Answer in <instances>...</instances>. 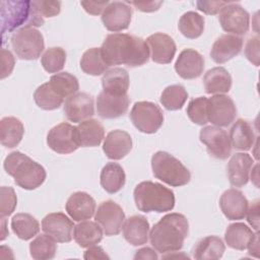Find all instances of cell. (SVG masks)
Segmentation results:
<instances>
[{
  "mask_svg": "<svg viewBox=\"0 0 260 260\" xmlns=\"http://www.w3.org/2000/svg\"><path fill=\"white\" fill-rule=\"evenodd\" d=\"M94 219L106 236H116L121 232L125 213L119 204L112 200H107L99 205Z\"/></svg>",
  "mask_w": 260,
  "mask_h": 260,
  "instance_id": "30bf717a",
  "label": "cell"
},
{
  "mask_svg": "<svg viewBox=\"0 0 260 260\" xmlns=\"http://www.w3.org/2000/svg\"><path fill=\"white\" fill-rule=\"evenodd\" d=\"M11 229L19 239L27 241L40 232V223L29 213H16L11 219Z\"/></svg>",
  "mask_w": 260,
  "mask_h": 260,
  "instance_id": "e575fe53",
  "label": "cell"
},
{
  "mask_svg": "<svg viewBox=\"0 0 260 260\" xmlns=\"http://www.w3.org/2000/svg\"><path fill=\"white\" fill-rule=\"evenodd\" d=\"M17 204L16 194L12 187L2 186L0 189V215L1 217L10 215Z\"/></svg>",
  "mask_w": 260,
  "mask_h": 260,
  "instance_id": "ee69618b",
  "label": "cell"
},
{
  "mask_svg": "<svg viewBox=\"0 0 260 260\" xmlns=\"http://www.w3.org/2000/svg\"><path fill=\"white\" fill-rule=\"evenodd\" d=\"M44 18L31 7L30 1H1V32L15 28L41 26Z\"/></svg>",
  "mask_w": 260,
  "mask_h": 260,
  "instance_id": "5b68a950",
  "label": "cell"
},
{
  "mask_svg": "<svg viewBox=\"0 0 260 260\" xmlns=\"http://www.w3.org/2000/svg\"><path fill=\"white\" fill-rule=\"evenodd\" d=\"M189 234V223L185 215L177 212L162 216L151 229V246L159 253H172L182 249Z\"/></svg>",
  "mask_w": 260,
  "mask_h": 260,
  "instance_id": "7a4b0ae2",
  "label": "cell"
},
{
  "mask_svg": "<svg viewBox=\"0 0 260 260\" xmlns=\"http://www.w3.org/2000/svg\"><path fill=\"white\" fill-rule=\"evenodd\" d=\"M11 46L16 56L23 60L38 59L45 49L43 35L35 27H21L11 37Z\"/></svg>",
  "mask_w": 260,
  "mask_h": 260,
  "instance_id": "52a82bcc",
  "label": "cell"
},
{
  "mask_svg": "<svg viewBox=\"0 0 260 260\" xmlns=\"http://www.w3.org/2000/svg\"><path fill=\"white\" fill-rule=\"evenodd\" d=\"M103 233L98 222L83 220L74 226L73 238L81 248H89L102 241Z\"/></svg>",
  "mask_w": 260,
  "mask_h": 260,
  "instance_id": "4dcf8cb0",
  "label": "cell"
},
{
  "mask_svg": "<svg viewBox=\"0 0 260 260\" xmlns=\"http://www.w3.org/2000/svg\"><path fill=\"white\" fill-rule=\"evenodd\" d=\"M126 181L123 168L117 162H108L101 172V186L110 194L120 191Z\"/></svg>",
  "mask_w": 260,
  "mask_h": 260,
  "instance_id": "d6a6232c",
  "label": "cell"
},
{
  "mask_svg": "<svg viewBox=\"0 0 260 260\" xmlns=\"http://www.w3.org/2000/svg\"><path fill=\"white\" fill-rule=\"evenodd\" d=\"M243 47V39L235 35H222L212 45L210 57L217 64L225 63L240 54Z\"/></svg>",
  "mask_w": 260,
  "mask_h": 260,
  "instance_id": "7402d4cb",
  "label": "cell"
},
{
  "mask_svg": "<svg viewBox=\"0 0 260 260\" xmlns=\"http://www.w3.org/2000/svg\"><path fill=\"white\" fill-rule=\"evenodd\" d=\"M237 108L234 101L225 94H216L208 99V122L217 127H226L234 122Z\"/></svg>",
  "mask_w": 260,
  "mask_h": 260,
  "instance_id": "4fadbf2b",
  "label": "cell"
},
{
  "mask_svg": "<svg viewBox=\"0 0 260 260\" xmlns=\"http://www.w3.org/2000/svg\"><path fill=\"white\" fill-rule=\"evenodd\" d=\"M247 220L251 224V226L258 232L259 230V201L256 200L251 204L250 207H248L247 213Z\"/></svg>",
  "mask_w": 260,
  "mask_h": 260,
  "instance_id": "f907efd6",
  "label": "cell"
},
{
  "mask_svg": "<svg viewBox=\"0 0 260 260\" xmlns=\"http://www.w3.org/2000/svg\"><path fill=\"white\" fill-rule=\"evenodd\" d=\"M1 241H3L8 236V231H6V219L1 217Z\"/></svg>",
  "mask_w": 260,
  "mask_h": 260,
  "instance_id": "9f6ffc18",
  "label": "cell"
},
{
  "mask_svg": "<svg viewBox=\"0 0 260 260\" xmlns=\"http://www.w3.org/2000/svg\"><path fill=\"white\" fill-rule=\"evenodd\" d=\"M225 246L222 240L216 236H208L201 239L193 250V257L198 260H216L222 257Z\"/></svg>",
  "mask_w": 260,
  "mask_h": 260,
  "instance_id": "1f68e13d",
  "label": "cell"
},
{
  "mask_svg": "<svg viewBox=\"0 0 260 260\" xmlns=\"http://www.w3.org/2000/svg\"><path fill=\"white\" fill-rule=\"evenodd\" d=\"M204 69V59L202 55L194 49L183 50L176 63L175 70L184 79H194L199 77Z\"/></svg>",
  "mask_w": 260,
  "mask_h": 260,
  "instance_id": "d6986e66",
  "label": "cell"
},
{
  "mask_svg": "<svg viewBox=\"0 0 260 260\" xmlns=\"http://www.w3.org/2000/svg\"><path fill=\"white\" fill-rule=\"evenodd\" d=\"M187 115L194 124L205 125L208 122V99L199 96L191 100L187 107Z\"/></svg>",
  "mask_w": 260,
  "mask_h": 260,
  "instance_id": "7bdbcfd3",
  "label": "cell"
},
{
  "mask_svg": "<svg viewBox=\"0 0 260 260\" xmlns=\"http://www.w3.org/2000/svg\"><path fill=\"white\" fill-rule=\"evenodd\" d=\"M110 2L103 1V2H96V1H81L80 4L83 7V9L92 15H99L100 13L104 12L105 8L108 6Z\"/></svg>",
  "mask_w": 260,
  "mask_h": 260,
  "instance_id": "681fc988",
  "label": "cell"
},
{
  "mask_svg": "<svg viewBox=\"0 0 260 260\" xmlns=\"http://www.w3.org/2000/svg\"><path fill=\"white\" fill-rule=\"evenodd\" d=\"M84 259H109V256L106 254L104 249L99 246H91L88 250L84 252Z\"/></svg>",
  "mask_w": 260,
  "mask_h": 260,
  "instance_id": "f5cc1de1",
  "label": "cell"
},
{
  "mask_svg": "<svg viewBox=\"0 0 260 260\" xmlns=\"http://www.w3.org/2000/svg\"><path fill=\"white\" fill-rule=\"evenodd\" d=\"M127 3L134 5L138 10L143 12L156 11L162 5V1H131Z\"/></svg>",
  "mask_w": 260,
  "mask_h": 260,
  "instance_id": "816d5d0a",
  "label": "cell"
},
{
  "mask_svg": "<svg viewBox=\"0 0 260 260\" xmlns=\"http://www.w3.org/2000/svg\"><path fill=\"white\" fill-rule=\"evenodd\" d=\"M132 17V8L127 2H110L102 13V21L110 31H121L128 28Z\"/></svg>",
  "mask_w": 260,
  "mask_h": 260,
  "instance_id": "9a60e30c",
  "label": "cell"
},
{
  "mask_svg": "<svg viewBox=\"0 0 260 260\" xmlns=\"http://www.w3.org/2000/svg\"><path fill=\"white\" fill-rule=\"evenodd\" d=\"M146 44L149 48L150 57L155 63L169 64L175 57L176 44L169 35L155 32L147 38Z\"/></svg>",
  "mask_w": 260,
  "mask_h": 260,
  "instance_id": "e0dca14e",
  "label": "cell"
},
{
  "mask_svg": "<svg viewBox=\"0 0 260 260\" xmlns=\"http://www.w3.org/2000/svg\"><path fill=\"white\" fill-rule=\"evenodd\" d=\"M76 128L80 146L93 147L102 143L105 136V129L98 120L88 119L82 121Z\"/></svg>",
  "mask_w": 260,
  "mask_h": 260,
  "instance_id": "4316f807",
  "label": "cell"
},
{
  "mask_svg": "<svg viewBox=\"0 0 260 260\" xmlns=\"http://www.w3.org/2000/svg\"><path fill=\"white\" fill-rule=\"evenodd\" d=\"M188 99V92L181 84L167 86L160 94V104L169 111L181 110Z\"/></svg>",
  "mask_w": 260,
  "mask_h": 260,
  "instance_id": "60d3db41",
  "label": "cell"
},
{
  "mask_svg": "<svg viewBox=\"0 0 260 260\" xmlns=\"http://www.w3.org/2000/svg\"><path fill=\"white\" fill-rule=\"evenodd\" d=\"M154 177L169 186L180 187L189 183V170L175 156L166 151H156L151 157Z\"/></svg>",
  "mask_w": 260,
  "mask_h": 260,
  "instance_id": "8992f818",
  "label": "cell"
},
{
  "mask_svg": "<svg viewBox=\"0 0 260 260\" xmlns=\"http://www.w3.org/2000/svg\"><path fill=\"white\" fill-rule=\"evenodd\" d=\"M249 250V254L253 255L255 257H258V251H259V238H258V234L255 236V238L251 241V243L249 244L248 248Z\"/></svg>",
  "mask_w": 260,
  "mask_h": 260,
  "instance_id": "11a10c76",
  "label": "cell"
},
{
  "mask_svg": "<svg viewBox=\"0 0 260 260\" xmlns=\"http://www.w3.org/2000/svg\"><path fill=\"white\" fill-rule=\"evenodd\" d=\"M221 28L235 36L248 32L250 27V15L239 4L230 2L219 12L218 17Z\"/></svg>",
  "mask_w": 260,
  "mask_h": 260,
  "instance_id": "8fae6325",
  "label": "cell"
},
{
  "mask_svg": "<svg viewBox=\"0 0 260 260\" xmlns=\"http://www.w3.org/2000/svg\"><path fill=\"white\" fill-rule=\"evenodd\" d=\"M230 2L226 1H196V6L197 9L204 12L205 14H209V15H213L216 14L218 12H220V10L228 5Z\"/></svg>",
  "mask_w": 260,
  "mask_h": 260,
  "instance_id": "bcb514c9",
  "label": "cell"
},
{
  "mask_svg": "<svg viewBox=\"0 0 260 260\" xmlns=\"http://www.w3.org/2000/svg\"><path fill=\"white\" fill-rule=\"evenodd\" d=\"M32 9L43 18L44 17H53L60 13L61 2L59 1H30Z\"/></svg>",
  "mask_w": 260,
  "mask_h": 260,
  "instance_id": "f6af8a7d",
  "label": "cell"
},
{
  "mask_svg": "<svg viewBox=\"0 0 260 260\" xmlns=\"http://www.w3.org/2000/svg\"><path fill=\"white\" fill-rule=\"evenodd\" d=\"M130 100L127 94L113 95L102 91L96 99V110L104 119H115L123 116L129 108Z\"/></svg>",
  "mask_w": 260,
  "mask_h": 260,
  "instance_id": "44dd1931",
  "label": "cell"
},
{
  "mask_svg": "<svg viewBox=\"0 0 260 260\" xmlns=\"http://www.w3.org/2000/svg\"><path fill=\"white\" fill-rule=\"evenodd\" d=\"M65 209L73 220L83 221L93 216L95 211V201L86 192H74L68 198Z\"/></svg>",
  "mask_w": 260,
  "mask_h": 260,
  "instance_id": "ffe728a7",
  "label": "cell"
},
{
  "mask_svg": "<svg viewBox=\"0 0 260 260\" xmlns=\"http://www.w3.org/2000/svg\"><path fill=\"white\" fill-rule=\"evenodd\" d=\"M258 232L254 233L247 224L243 222H235L226 228L224 240L229 247L236 250H245Z\"/></svg>",
  "mask_w": 260,
  "mask_h": 260,
  "instance_id": "83f0119b",
  "label": "cell"
},
{
  "mask_svg": "<svg viewBox=\"0 0 260 260\" xmlns=\"http://www.w3.org/2000/svg\"><path fill=\"white\" fill-rule=\"evenodd\" d=\"M48 82L50 83L51 87L63 99L71 96L79 89L78 79L68 72L56 73L51 76L50 81Z\"/></svg>",
  "mask_w": 260,
  "mask_h": 260,
  "instance_id": "74e56055",
  "label": "cell"
},
{
  "mask_svg": "<svg viewBox=\"0 0 260 260\" xmlns=\"http://www.w3.org/2000/svg\"><path fill=\"white\" fill-rule=\"evenodd\" d=\"M56 241L49 235H40L29 244L30 256L36 260H49L56 255Z\"/></svg>",
  "mask_w": 260,
  "mask_h": 260,
  "instance_id": "ab89813d",
  "label": "cell"
},
{
  "mask_svg": "<svg viewBox=\"0 0 260 260\" xmlns=\"http://www.w3.org/2000/svg\"><path fill=\"white\" fill-rule=\"evenodd\" d=\"M34 100L39 108L46 111L56 110L60 108L64 102V99L51 87L49 82L43 83L36 89Z\"/></svg>",
  "mask_w": 260,
  "mask_h": 260,
  "instance_id": "f35d334b",
  "label": "cell"
},
{
  "mask_svg": "<svg viewBox=\"0 0 260 260\" xmlns=\"http://www.w3.org/2000/svg\"><path fill=\"white\" fill-rule=\"evenodd\" d=\"M219 206L228 219L238 220L246 216L249 202L240 190L231 188L220 196Z\"/></svg>",
  "mask_w": 260,
  "mask_h": 260,
  "instance_id": "ac0fdd59",
  "label": "cell"
},
{
  "mask_svg": "<svg viewBox=\"0 0 260 260\" xmlns=\"http://www.w3.org/2000/svg\"><path fill=\"white\" fill-rule=\"evenodd\" d=\"M66 61V52L60 47L49 48L42 56L41 63L49 73H56L63 69Z\"/></svg>",
  "mask_w": 260,
  "mask_h": 260,
  "instance_id": "b9f144b4",
  "label": "cell"
},
{
  "mask_svg": "<svg viewBox=\"0 0 260 260\" xmlns=\"http://www.w3.org/2000/svg\"><path fill=\"white\" fill-rule=\"evenodd\" d=\"M245 54L248 60L252 62L255 66L259 65V38L258 37L249 39L246 45Z\"/></svg>",
  "mask_w": 260,
  "mask_h": 260,
  "instance_id": "7dc6e473",
  "label": "cell"
},
{
  "mask_svg": "<svg viewBox=\"0 0 260 260\" xmlns=\"http://www.w3.org/2000/svg\"><path fill=\"white\" fill-rule=\"evenodd\" d=\"M200 141L206 146L210 155L218 159H225L232 151V144L226 131L219 127L206 126L199 134Z\"/></svg>",
  "mask_w": 260,
  "mask_h": 260,
  "instance_id": "7c38bea8",
  "label": "cell"
},
{
  "mask_svg": "<svg viewBox=\"0 0 260 260\" xmlns=\"http://www.w3.org/2000/svg\"><path fill=\"white\" fill-rule=\"evenodd\" d=\"M178 27L184 37L197 39L204 30V18L195 11H188L181 16Z\"/></svg>",
  "mask_w": 260,
  "mask_h": 260,
  "instance_id": "8d00e7d4",
  "label": "cell"
},
{
  "mask_svg": "<svg viewBox=\"0 0 260 260\" xmlns=\"http://www.w3.org/2000/svg\"><path fill=\"white\" fill-rule=\"evenodd\" d=\"M108 65L103 59L101 48H91L85 51L80 59L81 70L89 75L98 76L105 73Z\"/></svg>",
  "mask_w": 260,
  "mask_h": 260,
  "instance_id": "d590c367",
  "label": "cell"
},
{
  "mask_svg": "<svg viewBox=\"0 0 260 260\" xmlns=\"http://www.w3.org/2000/svg\"><path fill=\"white\" fill-rule=\"evenodd\" d=\"M3 166L6 173L14 178L15 184L25 190L37 189L47 177L43 166L20 151L9 153L5 157Z\"/></svg>",
  "mask_w": 260,
  "mask_h": 260,
  "instance_id": "3957f363",
  "label": "cell"
},
{
  "mask_svg": "<svg viewBox=\"0 0 260 260\" xmlns=\"http://www.w3.org/2000/svg\"><path fill=\"white\" fill-rule=\"evenodd\" d=\"M133 195L136 207L143 212H167L175 206L174 192L159 183L141 182L135 187Z\"/></svg>",
  "mask_w": 260,
  "mask_h": 260,
  "instance_id": "277c9868",
  "label": "cell"
},
{
  "mask_svg": "<svg viewBox=\"0 0 260 260\" xmlns=\"http://www.w3.org/2000/svg\"><path fill=\"white\" fill-rule=\"evenodd\" d=\"M157 258H158V256L154 252V250H152L151 248H148V247H144V248H141V249L137 250L135 255H134V259H153V260H156Z\"/></svg>",
  "mask_w": 260,
  "mask_h": 260,
  "instance_id": "db71d44e",
  "label": "cell"
},
{
  "mask_svg": "<svg viewBox=\"0 0 260 260\" xmlns=\"http://www.w3.org/2000/svg\"><path fill=\"white\" fill-rule=\"evenodd\" d=\"M24 127L22 122L15 117H4L0 121V141L8 148L19 144L23 137Z\"/></svg>",
  "mask_w": 260,
  "mask_h": 260,
  "instance_id": "f1b7e54d",
  "label": "cell"
},
{
  "mask_svg": "<svg viewBox=\"0 0 260 260\" xmlns=\"http://www.w3.org/2000/svg\"><path fill=\"white\" fill-rule=\"evenodd\" d=\"M64 113L67 119L73 123L82 122L93 116L94 105L92 96L85 92H76L72 94L65 101Z\"/></svg>",
  "mask_w": 260,
  "mask_h": 260,
  "instance_id": "2e32d148",
  "label": "cell"
},
{
  "mask_svg": "<svg viewBox=\"0 0 260 260\" xmlns=\"http://www.w3.org/2000/svg\"><path fill=\"white\" fill-rule=\"evenodd\" d=\"M133 125L146 134L155 133L164 123V114L160 108L151 102H136L130 112Z\"/></svg>",
  "mask_w": 260,
  "mask_h": 260,
  "instance_id": "ba28073f",
  "label": "cell"
},
{
  "mask_svg": "<svg viewBox=\"0 0 260 260\" xmlns=\"http://www.w3.org/2000/svg\"><path fill=\"white\" fill-rule=\"evenodd\" d=\"M1 60H2V70H1V78H5L9 76L14 67V57L12 53L6 49H1Z\"/></svg>",
  "mask_w": 260,
  "mask_h": 260,
  "instance_id": "c3c4849f",
  "label": "cell"
},
{
  "mask_svg": "<svg viewBox=\"0 0 260 260\" xmlns=\"http://www.w3.org/2000/svg\"><path fill=\"white\" fill-rule=\"evenodd\" d=\"M122 230L125 240L132 246H141L148 241L149 223L142 215H133L127 218Z\"/></svg>",
  "mask_w": 260,
  "mask_h": 260,
  "instance_id": "d4e9b609",
  "label": "cell"
},
{
  "mask_svg": "<svg viewBox=\"0 0 260 260\" xmlns=\"http://www.w3.org/2000/svg\"><path fill=\"white\" fill-rule=\"evenodd\" d=\"M49 147L57 153L67 154L75 151L79 146L77 128L63 122L54 126L47 135Z\"/></svg>",
  "mask_w": 260,
  "mask_h": 260,
  "instance_id": "9c48e42d",
  "label": "cell"
},
{
  "mask_svg": "<svg viewBox=\"0 0 260 260\" xmlns=\"http://www.w3.org/2000/svg\"><path fill=\"white\" fill-rule=\"evenodd\" d=\"M203 83L205 91L209 94L225 93L231 89L232 77L223 67H214L205 73Z\"/></svg>",
  "mask_w": 260,
  "mask_h": 260,
  "instance_id": "f546056e",
  "label": "cell"
},
{
  "mask_svg": "<svg viewBox=\"0 0 260 260\" xmlns=\"http://www.w3.org/2000/svg\"><path fill=\"white\" fill-rule=\"evenodd\" d=\"M254 160L250 154L244 152L235 153L228 164V178L235 187H243L249 181V174Z\"/></svg>",
  "mask_w": 260,
  "mask_h": 260,
  "instance_id": "cb8c5ba5",
  "label": "cell"
},
{
  "mask_svg": "<svg viewBox=\"0 0 260 260\" xmlns=\"http://www.w3.org/2000/svg\"><path fill=\"white\" fill-rule=\"evenodd\" d=\"M101 52L109 67L114 65L137 67L145 64L149 59L146 41L129 34L109 35L101 47Z\"/></svg>",
  "mask_w": 260,
  "mask_h": 260,
  "instance_id": "6da1fadb",
  "label": "cell"
},
{
  "mask_svg": "<svg viewBox=\"0 0 260 260\" xmlns=\"http://www.w3.org/2000/svg\"><path fill=\"white\" fill-rule=\"evenodd\" d=\"M103 91L113 95H125L129 88V74L124 68H113L104 73Z\"/></svg>",
  "mask_w": 260,
  "mask_h": 260,
  "instance_id": "484cf974",
  "label": "cell"
},
{
  "mask_svg": "<svg viewBox=\"0 0 260 260\" xmlns=\"http://www.w3.org/2000/svg\"><path fill=\"white\" fill-rule=\"evenodd\" d=\"M132 149V138L123 130H113L108 133L103 144V150L110 159L118 160L125 157Z\"/></svg>",
  "mask_w": 260,
  "mask_h": 260,
  "instance_id": "603a6c76",
  "label": "cell"
},
{
  "mask_svg": "<svg viewBox=\"0 0 260 260\" xmlns=\"http://www.w3.org/2000/svg\"><path fill=\"white\" fill-rule=\"evenodd\" d=\"M73 221L63 212L47 214L42 220V230L58 243H68L72 240Z\"/></svg>",
  "mask_w": 260,
  "mask_h": 260,
  "instance_id": "5bb4252c",
  "label": "cell"
},
{
  "mask_svg": "<svg viewBox=\"0 0 260 260\" xmlns=\"http://www.w3.org/2000/svg\"><path fill=\"white\" fill-rule=\"evenodd\" d=\"M231 144L239 150H249L254 144L255 135L249 122L239 119L232 126L230 131Z\"/></svg>",
  "mask_w": 260,
  "mask_h": 260,
  "instance_id": "836d02e7",
  "label": "cell"
}]
</instances>
